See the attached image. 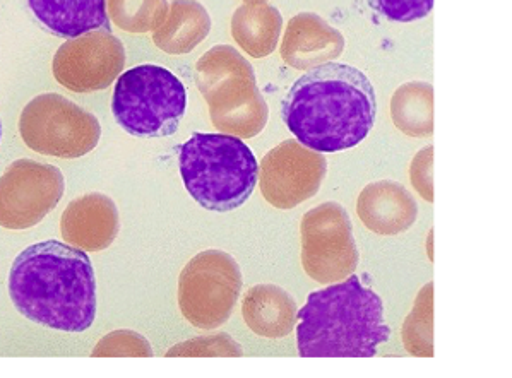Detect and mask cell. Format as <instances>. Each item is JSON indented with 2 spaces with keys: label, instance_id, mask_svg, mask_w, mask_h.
Returning a JSON list of instances; mask_svg holds the SVG:
<instances>
[{
  "label": "cell",
  "instance_id": "cell-1",
  "mask_svg": "<svg viewBox=\"0 0 512 378\" xmlns=\"http://www.w3.org/2000/svg\"><path fill=\"white\" fill-rule=\"evenodd\" d=\"M281 115L305 148L338 153L369 136L377 117L376 91L357 67L328 62L295 81Z\"/></svg>",
  "mask_w": 512,
  "mask_h": 378
},
{
  "label": "cell",
  "instance_id": "cell-2",
  "mask_svg": "<svg viewBox=\"0 0 512 378\" xmlns=\"http://www.w3.org/2000/svg\"><path fill=\"white\" fill-rule=\"evenodd\" d=\"M9 295L26 319L50 329L83 332L96 317L95 272L84 250L69 243H36L18 255Z\"/></svg>",
  "mask_w": 512,
  "mask_h": 378
},
{
  "label": "cell",
  "instance_id": "cell-3",
  "mask_svg": "<svg viewBox=\"0 0 512 378\" xmlns=\"http://www.w3.org/2000/svg\"><path fill=\"white\" fill-rule=\"evenodd\" d=\"M297 319L304 358H370L391 337L381 298L355 274L310 293Z\"/></svg>",
  "mask_w": 512,
  "mask_h": 378
},
{
  "label": "cell",
  "instance_id": "cell-4",
  "mask_svg": "<svg viewBox=\"0 0 512 378\" xmlns=\"http://www.w3.org/2000/svg\"><path fill=\"white\" fill-rule=\"evenodd\" d=\"M180 175L192 199L209 211L228 213L249 201L259 163L240 137L197 132L180 148Z\"/></svg>",
  "mask_w": 512,
  "mask_h": 378
},
{
  "label": "cell",
  "instance_id": "cell-5",
  "mask_svg": "<svg viewBox=\"0 0 512 378\" xmlns=\"http://www.w3.org/2000/svg\"><path fill=\"white\" fill-rule=\"evenodd\" d=\"M194 79L216 129L240 139L261 134L268 124V103L257 88L252 65L239 50L230 45L211 48L197 60Z\"/></svg>",
  "mask_w": 512,
  "mask_h": 378
},
{
  "label": "cell",
  "instance_id": "cell-6",
  "mask_svg": "<svg viewBox=\"0 0 512 378\" xmlns=\"http://www.w3.org/2000/svg\"><path fill=\"white\" fill-rule=\"evenodd\" d=\"M185 108L184 84L165 67L137 65L117 77L112 112L117 124L132 136H172Z\"/></svg>",
  "mask_w": 512,
  "mask_h": 378
},
{
  "label": "cell",
  "instance_id": "cell-7",
  "mask_svg": "<svg viewBox=\"0 0 512 378\" xmlns=\"http://www.w3.org/2000/svg\"><path fill=\"white\" fill-rule=\"evenodd\" d=\"M19 134L35 153L74 160L91 153L102 137L93 113L57 93L33 98L19 117Z\"/></svg>",
  "mask_w": 512,
  "mask_h": 378
},
{
  "label": "cell",
  "instance_id": "cell-8",
  "mask_svg": "<svg viewBox=\"0 0 512 378\" xmlns=\"http://www.w3.org/2000/svg\"><path fill=\"white\" fill-rule=\"evenodd\" d=\"M240 291L237 260L221 250H206L189 260L180 274V310L197 329H218L233 314Z\"/></svg>",
  "mask_w": 512,
  "mask_h": 378
},
{
  "label": "cell",
  "instance_id": "cell-9",
  "mask_svg": "<svg viewBox=\"0 0 512 378\" xmlns=\"http://www.w3.org/2000/svg\"><path fill=\"white\" fill-rule=\"evenodd\" d=\"M302 233V266L321 284L345 281L357 271V242L352 219L338 202H324L305 213Z\"/></svg>",
  "mask_w": 512,
  "mask_h": 378
},
{
  "label": "cell",
  "instance_id": "cell-10",
  "mask_svg": "<svg viewBox=\"0 0 512 378\" xmlns=\"http://www.w3.org/2000/svg\"><path fill=\"white\" fill-rule=\"evenodd\" d=\"M66 190L59 168L35 160H18L0 177V226L28 230L54 211Z\"/></svg>",
  "mask_w": 512,
  "mask_h": 378
},
{
  "label": "cell",
  "instance_id": "cell-11",
  "mask_svg": "<svg viewBox=\"0 0 512 378\" xmlns=\"http://www.w3.org/2000/svg\"><path fill=\"white\" fill-rule=\"evenodd\" d=\"M126 67L124 43L110 30L88 31L57 50L52 71L57 83L74 93H95L117 81Z\"/></svg>",
  "mask_w": 512,
  "mask_h": 378
},
{
  "label": "cell",
  "instance_id": "cell-12",
  "mask_svg": "<svg viewBox=\"0 0 512 378\" xmlns=\"http://www.w3.org/2000/svg\"><path fill=\"white\" fill-rule=\"evenodd\" d=\"M328 173L324 154L288 139L261 161L259 180L264 199L278 209H293L319 192Z\"/></svg>",
  "mask_w": 512,
  "mask_h": 378
},
{
  "label": "cell",
  "instance_id": "cell-13",
  "mask_svg": "<svg viewBox=\"0 0 512 378\" xmlns=\"http://www.w3.org/2000/svg\"><path fill=\"white\" fill-rule=\"evenodd\" d=\"M119 231V209L108 195L98 192L74 199L60 218L64 242L84 252L108 249Z\"/></svg>",
  "mask_w": 512,
  "mask_h": 378
},
{
  "label": "cell",
  "instance_id": "cell-14",
  "mask_svg": "<svg viewBox=\"0 0 512 378\" xmlns=\"http://www.w3.org/2000/svg\"><path fill=\"white\" fill-rule=\"evenodd\" d=\"M345 50V36L314 12H302L288 21L281 42V59L307 71L338 59Z\"/></svg>",
  "mask_w": 512,
  "mask_h": 378
},
{
  "label": "cell",
  "instance_id": "cell-15",
  "mask_svg": "<svg viewBox=\"0 0 512 378\" xmlns=\"http://www.w3.org/2000/svg\"><path fill=\"white\" fill-rule=\"evenodd\" d=\"M357 211L362 223L372 233L393 237L415 225L418 204L403 185L393 180H381L360 192Z\"/></svg>",
  "mask_w": 512,
  "mask_h": 378
},
{
  "label": "cell",
  "instance_id": "cell-16",
  "mask_svg": "<svg viewBox=\"0 0 512 378\" xmlns=\"http://www.w3.org/2000/svg\"><path fill=\"white\" fill-rule=\"evenodd\" d=\"M23 4L43 30L59 38L110 30L107 0H23Z\"/></svg>",
  "mask_w": 512,
  "mask_h": 378
},
{
  "label": "cell",
  "instance_id": "cell-17",
  "mask_svg": "<svg viewBox=\"0 0 512 378\" xmlns=\"http://www.w3.org/2000/svg\"><path fill=\"white\" fill-rule=\"evenodd\" d=\"M297 302L288 291L274 284H257L247 291L242 303L245 324L254 334L280 339L297 325Z\"/></svg>",
  "mask_w": 512,
  "mask_h": 378
},
{
  "label": "cell",
  "instance_id": "cell-18",
  "mask_svg": "<svg viewBox=\"0 0 512 378\" xmlns=\"http://www.w3.org/2000/svg\"><path fill=\"white\" fill-rule=\"evenodd\" d=\"M211 18L196 0H172L167 18L153 33L156 47L170 55L191 54L208 38Z\"/></svg>",
  "mask_w": 512,
  "mask_h": 378
},
{
  "label": "cell",
  "instance_id": "cell-19",
  "mask_svg": "<svg viewBox=\"0 0 512 378\" xmlns=\"http://www.w3.org/2000/svg\"><path fill=\"white\" fill-rule=\"evenodd\" d=\"M283 18L280 11L269 4H244L232 18L233 40L254 59L273 54L280 42Z\"/></svg>",
  "mask_w": 512,
  "mask_h": 378
},
{
  "label": "cell",
  "instance_id": "cell-20",
  "mask_svg": "<svg viewBox=\"0 0 512 378\" xmlns=\"http://www.w3.org/2000/svg\"><path fill=\"white\" fill-rule=\"evenodd\" d=\"M391 119L406 136H430L434 132V86L422 81L399 86L391 98Z\"/></svg>",
  "mask_w": 512,
  "mask_h": 378
},
{
  "label": "cell",
  "instance_id": "cell-21",
  "mask_svg": "<svg viewBox=\"0 0 512 378\" xmlns=\"http://www.w3.org/2000/svg\"><path fill=\"white\" fill-rule=\"evenodd\" d=\"M403 343L410 355L434 356V284L423 286L403 325Z\"/></svg>",
  "mask_w": 512,
  "mask_h": 378
},
{
  "label": "cell",
  "instance_id": "cell-22",
  "mask_svg": "<svg viewBox=\"0 0 512 378\" xmlns=\"http://www.w3.org/2000/svg\"><path fill=\"white\" fill-rule=\"evenodd\" d=\"M168 0H107L108 18L127 33L155 31L167 18Z\"/></svg>",
  "mask_w": 512,
  "mask_h": 378
},
{
  "label": "cell",
  "instance_id": "cell-23",
  "mask_svg": "<svg viewBox=\"0 0 512 378\" xmlns=\"http://www.w3.org/2000/svg\"><path fill=\"white\" fill-rule=\"evenodd\" d=\"M167 356H244V349L228 334H209L168 349Z\"/></svg>",
  "mask_w": 512,
  "mask_h": 378
},
{
  "label": "cell",
  "instance_id": "cell-24",
  "mask_svg": "<svg viewBox=\"0 0 512 378\" xmlns=\"http://www.w3.org/2000/svg\"><path fill=\"white\" fill-rule=\"evenodd\" d=\"M91 356H153L146 337L134 331H115L103 337Z\"/></svg>",
  "mask_w": 512,
  "mask_h": 378
},
{
  "label": "cell",
  "instance_id": "cell-25",
  "mask_svg": "<svg viewBox=\"0 0 512 378\" xmlns=\"http://www.w3.org/2000/svg\"><path fill=\"white\" fill-rule=\"evenodd\" d=\"M377 14L394 23H411L429 16L434 0H367Z\"/></svg>",
  "mask_w": 512,
  "mask_h": 378
},
{
  "label": "cell",
  "instance_id": "cell-26",
  "mask_svg": "<svg viewBox=\"0 0 512 378\" xmlns=\"http://www.w3.org/2000/svg\"><path fill=\"white\" fill-rule=\"evenodd\" d=\"M434 146L420 149L410 166L411 184L427 202H434Z\"/></svg>",
  "mask_w": 512,
  "mask_h": 378
},
{
  "label": "cell",
  "instance_id": "cell-27",
  "mask_svg": "<svg viewBox=\"0 0 512 378\" xmlns=\"http://www.w3.org/2000/svg\"><path fill=\"white\" fill-rule=\"evenodd\" d=\"M432 238H434V235H432V233H430V235H429V255H430V259H432V257H434V254H432Z\"/></svg>",
  "mask_w": 512,
  "mask_h": 378
},
{
  "label": "cell",
  "instance_id": "cell-28",
  "mask_svg": "<svg viewBox=\"0 0 512 378\" xmlns=\"http://www.w3.org/2000/svg\"><path fill=\"white\" fill-rule=\"evenodd\" d=\"M245 4H264L266 0H244Z\"/></svg>",
  "mask_w": 512,
  "mask_h": 378
},
{
  "label": "cell",
  "instance_id": "cell-29",
  "mask_svg": "<svg viewBox=\"0 0 512 378\" xmlns=\"http://www.w3.org/2000/svg\"><path fill=\"white\" fill-rule=\"evenodd\" d=\"M0 137H2V122H0Z\"/></svg>",
  "mask_w": 512,
  "mask_h": 378
}]
</instances>
